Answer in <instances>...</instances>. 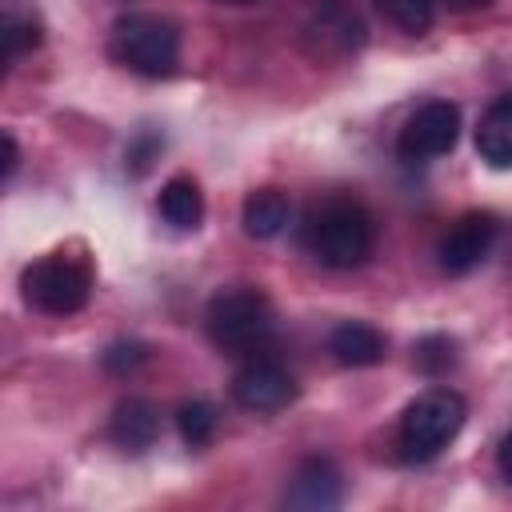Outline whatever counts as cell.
I'll list each match as a JSON object with an SVG mask.
<instances>
[{"label": "cell", "instance_id": "1", "mask_svg": "<svg viewBox=\"0 0 512 512\" xmlns=\"http://www.w3.org/2000/svg\"><path fill=\"white\" fill-rule=\"evenodd\" d=\"M304 244L328 268H356V264H364L372 256L376 228H372V216L356 200L332 196V200H324V204H316L308 212Z\"/></svg>", "mask_w": 512, "mask_h": 512}, {"label": "cell", "instance_id": "2", "mask_svg": "<svg viewBox=\"0 0 512 512\" xmlns=\"http://www.w3.org/2000/svg\"><path fill=\"white\" fill-rule=\"evenodd\" d=\"M108 56L140 76H168L180 56V32L152 12H128L108 32Z\"/></svg>", "mask_w": 512, "mask_h": 512}, {"label": "cell", "instance_id": "3", "mask_svg": "<svg viewBox=\"0 0 512 512\" xmlns=\"http://www.w3.org/2000/svg\"><path fill=\"white\" fill-rule=\"evenodd\" d=\"M464 420H468V404H464L460 392L428 388L400 416V452H404V460H432L436 452H444L456 440Z\"/></svg>", "mask_w": 512, "mask_h": 512}, {"label": "cell", "instance_id": "4", "mask_svg": "<svg viewBox=\"0 0 512 512\" xmlns=\"http://www.w3.org/2000/svg\"><path fill=\"white\" fill-rule=\"evenodd\" d=\"M208 336L220 352H252L272 336V304L260 288H224L208 300Z\"/></svg>", "mask_w": 512, "mask_h": 512}, {"label": "cell", "instance_id": "5", "mask_svg": "<svg viewBox=\"0 0 512 512\" xmlns=\"http://www.w3.org/2000/svg\"><path fill=\"white\" fill-rule=\"evenodd\" d=\"M20 288H24V300L32 308H40L48 316H72L92 296V268L76 256L52 252V256L24 268Z\"/></svg>", "mask_w": 512, "mask_h": 512}, {"label": "cell", "instance_id": "6", "mask_svg": "<svg viewBox=\"0 0 512 512\" xmlns=\"http://www.w3.org/2000/svg\"><path fill=\"white\" fill-rule=\"evenodd\" d=\"M456 136H460V108L448 100H428L400 128V156L404 160H436V156L452 152Z\"/></svg>", "mask_w": 512, "mask_h": 512}, {"label": "cell", "instance_id": "7", "mask_svg": "<svg viewBox=\"0 0 512 512\" xmlns=\"http://www.w3.org/2000/svg\"><path fill=\"white\" fill-rule=\"evenodd\" d=\"M232 400L248 412H280L296 400V380L284 364L252 356L248 364L236 368L232 376Z\"/></svg>", "mask_w": 512, "mask_h": 512}, {"label": "cell", "instance_id": "8", "mask_svg": "<svg viewBox=\"0 0 512 512\" xmlns=\"http://www.w3.org/2000/svg\"><path fill=\"white\" fill-rule=\"evenodd\" d=\"M496 244V216L492 212H464L444 236H440V268L448 276H468L472 268H480L488 260Z\"/></svg>", "mask_w": 512, "mask_h": 512}, {"label": "cell", "instance_id": "9", "mask_svg": "<svg viewBox=\"0 0 512 512\" xmlns=\"http://www.w3.org/2000/svg\"><path fill=\"white\" fill-rule=\"evenodd\" d=\"M364 44V24L352 8L344 4H328L320 8L308 28H304V48L316 56V60H344L348 52H356Z\"/></svg>", "mask_w": 512, "mask_h": 512}, {"label": "cell", "instance_id": "10", "mask_svg": "<svg viewBox=\"0 0 512 512\" xmlns=\"http://www.w3.org/2000/svg\"><path fill=\"white\" fill-rule=\"evenodd\" d=\"M344 496L340 488V472L332 460H304L296 472H292V484L284 492V504L288 508H300V512H328L336 508Z\"/></svg>", "mask_w": 512, "mask_h": 512}, {"label": "cell", "instance_id": "11", "mask_svg": "<svg viewBox=\"0 0 512 512\" xmlns=\"http://www.w3.org/2000/svg\"><path fill=\"white\" fill-rule=\"evenodd\" d=\"M108 436H112L124 452H144V448H152L156 436H160V412H156L148 400L128 396V400L116 404L112 424H108Z\"/></svg>", "mask_w": 512, "mask_h": 512}, {"label": "cell", "instance_id": "12", "mask_svg": "<svg viewBox=\"0 0 512 512\" xmlns=\"http://www.w3.org/2000/svg\"><path fill=\"white\" fill-rule=\"evenodd\" d=\"M328 352H332L336 364H344V368H368V364H380V360H384V336H380L372 324L344 320V324L332 328Z\"/></svg>", "mask_w": 512, "mask_h": 512}, {"label": "cell", "instance_id": "13", "mask_svg": "<svg viewBox=\"0 0 512 512\" xmlns=\"http://www.w3.org/2000/svg\"><path fill=\"white\" fill-rule=\"evenodd\" d=\"M476 152L492 168H512V96L488 104L476 128Z\"/></svg>", "mask_w": 512, "mask_h": 512}, {"label": "cell", "instance_id": "14", "mask_svg": "<svg viewBox=\"0 0 512 512\" xmlns=\"http://www.w3.org/2000/svg\"><path fill=\"white\" fill-rule=\"evenodd\" d=\"M160 216L176 228V232H192L200 228L204 220V192L192 176H172L164 188H160Z\"/></svg>", "mask_w": 512, "mask_h": 512}, {"label": "cell", "instance_id": "15", "mask_svg": "<svg viewBox=\"0 0 512 512\" xmlns=\"http://www.w3.org/2000/svg\"><path fill=\"white\" fill-rule=\"evenodd\" d=\"M288 216H292V204H288V196H284L280 188H256V192L244 200V232H248L252 240H272V236H280L284 224H288Z\"/></svg>", "mask_w": 512, "mask_h": 512}, {"label": "cell", "instance_id": "16", "mask_svg": "<svg viewBox=\"0 0 512 512\" xmlns=\"http://www.w3.org/2000/svg\"><path fill=\"white\" fill-rule=\"evenodd\" d=\"M176 428H180L184 444H192V448L208 444L212 432H216V412H212V404H204V400H184V404L176 408Z\"/></svg>", "mask_w": 512, "mask_h": 512}, {"label": "cell", "instance_id": "17", "mask_svg": "<svg viewBox=\"0 0 512 512\" xmlns=\"http://www.w3.org/2000/svg\"><path fill=\"white\" fill-rule=\"evenodd\" d=\"M376 4L384 8L388 20H396L404 32H416V36L432 24V8H436V0H376Z\"/></svg>", "mask_w": 512, "mask_h": 512}, {"label": "cell", "instance_id": "18", "mask_svg": "<svg viewBox=\"0 0 512 512\" xmlns=\"http://www.w3.org/2000/svg\"><path fill=\"white\" fill-rule=\"evenodd\" d=\"M416 364H420L428 376H440V372H448V368L456 364V344H452L448 336H424V340L416 344Z\"/></svg>", "mask_w": 512, "mask_h": 512}, {"label": "cell", "instance_id": "19", "mask_svg": "<svg viewBox=\"0 0 512 512\" xmlns=\"http://www.w3.org/2000/svg\"><path fill=\"white\" fill-rule=\"evenodd\" d=\"M144 360H148V344H140V340H120V344H112V348L104 352V368L116 372V376L136 372Z\"/></svg>", "mask_w": 512, "mask_h": 512}, {"label": "cell", "instance_id": "20", "mask_svg": "<svg viewBox=\"0 0 512 512\" xmlns=\"http://www.w3.org/2000/svg\"><path fill=\"white\" fill-rule=\"evenodd\" d=\"M36 44H40L36 20H8V24H4V56H8V60L24 56V52L36 48Z\"/></svg>", "mask_w": 512, "mask_h": 512}, {"label": "cell", "instance_id": "21", "mask_svg": "<svg viewBox=\"0 0 512 512\" xmlns=\"http://www.w3.org/2000/svg\"><path fill=\"white\" fill-rule=\"evenodd\" d=\"M16 160H20V152H16V140H12V132H4V180L16 172Z\"/></svg>", "mask_w": 512, "mask_h": 512}, {"label": "cell", "instance_id": "22", "mask_svg": "<svg viewBox=\"0 0 512 512\" xmlns=\"http://www.w3.org/2000/svg\"><path fill=\"white\" fill-rule=\"evenodd\" d=\"M500 472H504V480L512 484V432H508L504 444H500Z\"/></svg>", "mask_w": 512, "mask_h": 512}, {"label": "cell", "instance_id": "23", "mask_svg": "<svg viewBox=\"0 0 512 512\" xmlns=\"http://www.w3.org/2000/svg\"><path fill=\"white\" fill-rule=\"evenodd\" d=\"M440 4H448L452 12H476V8H488L492 0H440Z\"/></svg>", "mask_w": 512, "mask_h": 512}, {"label": "cell", "instance_id": "24", "mask_svg": "<svg viewBox=\"0 0 512 512\" xmlns=\"http://www.w3.org/2000/svg\"><path fill=\"white\" fill-rule=\"evenodd\" d=\"M228 4H248V0H228Z\"/></svg>", "mask_w": 512, "mask_h": 512}]
</instances>
